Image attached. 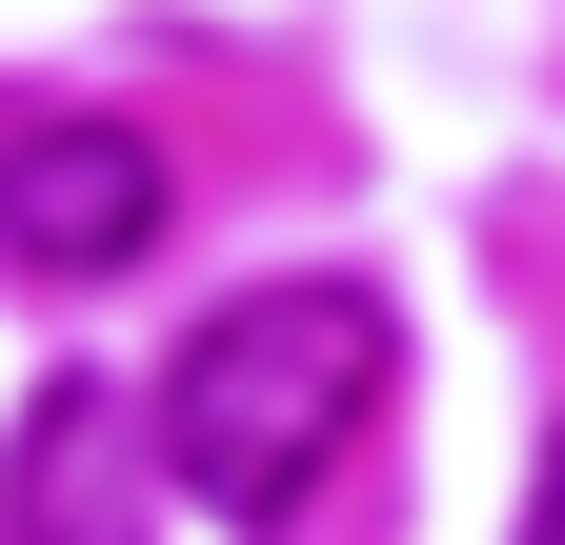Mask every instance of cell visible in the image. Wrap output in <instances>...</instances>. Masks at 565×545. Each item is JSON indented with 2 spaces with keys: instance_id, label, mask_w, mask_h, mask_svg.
Here are the masks:
<instances>
[{
  "instance_id": "3",
  "label": "cell",
  "mask_w": 565,
  "mask_h": 545,
  "mask_svg": "<svg viewBox=\"0 0 565 545\" xmlns=\"http://www.w3.org/2000/svg\"><path fill=\"white\" fill-rule=\"evenodd\" d=\"M162 445V425H141ZM141 445H121V384L61 364L21 404V445H0V545H141Z\"/></svg>"
},
{
  "instance_id": "1",
  "label": "cell",
  "mask_w": 565,
  "mask_h": 545,
  "mask_svg": "<svg viewBox=\"0 0 565 545\" xmlns=\"http://www.w3.org/2000/svg\"><path fill=\"white\" fill-rule=\"evenodd\" d=\"M404 404V323L384 284H343V263H303V284H243L202 344L162 364V485L202 525H303L343 464H364V425Z\"/></svg>"
},
{
  "instance_id": "4",
  "label": "cell",
  "mask_w": 565,
  "mask_h": 545,
  "mask_svg": "<svg viewBox=\"0 0 565 545\" xmlns=\"http://www.w3.org/2000/svg\"><path fill=\"white\" fill-rule=\"evenodd\" d=\"M525 545H565V425H545V464H525Z\"/></svg>"
},
{
  "instance_id": "2",
  "label": "cell",
  "mask_w": 565,
  "mask_h": 545,
  "mask_svg": "<svg viewBox=\"0 0 565 545\" xmlns=\"http://www.w3.org/2000/svg\"><path fill=\"white\" fill-rule=\"evenodd\" d=\"M182 223V162L141 142V121L102 101H41L21 142H0V263H41V284H102V263H141Z\"/></svg>"
}]
</instances>
